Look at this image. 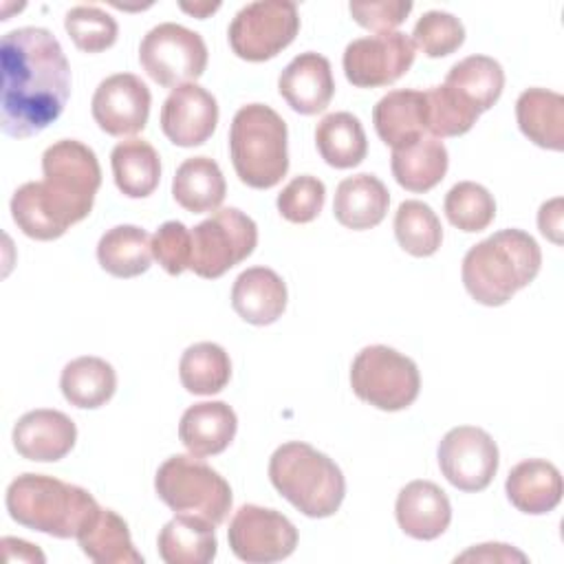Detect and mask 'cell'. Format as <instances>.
<instances>
[{
    "mask_svg": "<svg viewBox=\"0 0 564 564\" xmlns=\"http://www.w3.org/2000/svg\"><path fill=\"white\" fill-rule=\"evenodd\" d=\"M238 430V416L225 401H203L189 405L178 423V438L194 456H216L225 452Z\"/></svg>",
    "mask_w": 564,
    "mask_h": 564,
    "instance_id": "cell-22",
    "label": "cell"
},
{
    "mask_svg": "<svg viewBox=\"0 0 564 564\" xmlns=\"http://www.w3.org/2000/svg\"><path fill=\"white\" fill-rule=\"evenodd\" d=\"M372 123L379 139L392 150L410 145L427 134L425 90L399 88L383 95L372 108Z\"/></svg>",
    "mask_w": 564,
    "mask_h": 564,
    "instance_id": "cell-20",
    "label": "cell"
},
{
    "mask_svg": "<svg viewBox=\"0 0 564 564\" xmlns=\"http://www.w3.org/2000/svg\"><path fill=\"white\" fill-rule=\"evenodd\" d=\"M154 491L174 513L198 516L214 527L227 520L234 502L229 482L194 454L165 458L156 469Z\"/></svg>",
    "mask_w": 564,
    "mask_h": 564,
    "instance_id": "cell-7",
    "label": "cell"
},
{
    "mask_svg": "<svg viewBox=\"0 0 564 564\" xmlns=\"http://www.w3.org/2000/svg\"><path fill=\"white\" fill-rule=\"evenodd\" d=\"M110 167L115 185L128 198L150 196L161 181V159L145 139H126L112 148Z\"/></svg>",
    "mask_w": 564,
    "mask_h": 564,
    "instance_id": "cell-30",
    "label": "cell"
},
{
    "mask_svg": "<svg viewBox=\"0 0 564 564\" xmlns=\"http://www.w3.org/2000/svg\"><path fill=\"white\" fill-rule=\"evenodd\" d=\"M443 84L482 115L500 99L505 70L500 62L489 55H469L447 70Z\"/></svg>",
    "mask_w": 564,
    "mask_h": 564,
    "instance_id": "cell-33",
    "label": "cell"
},
{
    "mask_svg": "<svg viewBox=\"0 0 564 564\" xmlns=\"http://www.w3.org/2000/svg\"><path fill=\"white\" fill-rule=\"evenodd\" d=\"M178 377L187 392L212 397L231 379V359L227 350L214 341H198L185 348L178 361Z\"/></svg>",
    "mask_w": 564,
    "mask_h": 564,
    "instance_id": "cell-35",
    "label": "cell"
},
{
    "mask_svg": "<svg viewBox=\"0 0 564 564\" xmlns=\"http://www.w3.org/2000/svg\"><path fill=\"white\" fill-rule=\"evenodd\" d=\"M227 542L238 560L249 564H271L295 551L297 529L275 509L242 505L229 522Z\"/></svg>",
    "mask_w": 564,
    "mask_h": 564,
    "instance_id": "cell-12",
    "label": "cell"
},
{
    "mask_svg": "<svg viewBox=\"0 0 564 564\" xmlns=\"http://www.w3.org/2000/svg\"><path fill=\"white\" fill-rule=\"evenodd\" d=\"M394 516L405 535L414 540H436L452 522V505L436 482L412 480L399 491Z\"/></svg>",
    "mask_w": 564,
    "mask_h": 564,
    "instance_id": "cell-19",
    "label": "cell"
},
{
    "mask_svg": "<svg viewBox=\"0 0 564 564\" xmlns=\"http://www.w3.org/2000/svg\"><path fill=\"white\" fill-rule=\"evenodd\" d=\"M2 546H4V555H7L9 562H13V560H18V562H44L46 560L44 553L37 546H33L24 540H18V538H2Z\"/></svg>",
    "mask_w": 564,
    "mask_h": 564,
    "instance_id": "cell-46",
    "label": "cell"
},
{
    "mask_svg": "<svg viewBox=\"0 0 564 564\" xmlns=\"http://www.w3.org/2000/svg\"><path fill=\"white\" fill-rule=\"evenodd\" d=\"M427 97V134L436 139L460 137L474 128L480 112L463 101L445 84L425 90Z\"/></svg>",
    "mask_w": 564,
    "mask_h": 564,
    "instance_id": "cell-38",
    "label": "cell"
},
{
    "mask_svg": "<svg viewBox=\"0 0 564 564\" xmlns=\"http://www.w3.org/2000/svg\"><path fill=\"white\" fill-rule=\"evenodd\" d=\"M447 220L467 234H476L487 229L496 218V200L491 192L474 181L456 183L443 203Z\"/></svg>",
    "mask_w": 564,
    "mask_h": 564,
    "instance_id": "cell-37",
    "label": "cell"
},
{
    "mask_svg": "<svg viewBox=\"0 0 564 564\" xmlns=\"http://www.w3.org/2000/svg\"><path fill=\"white\" fill-rule=\"evenodd\" d=\"M416 46L401 31L366 35L348 42L344 48L346 79L357 88H377L394 84L414 64Z\"/></svg>",
    "mask_w": 564,
    "mask_h": 564,
    "instance_id": "cell-13",
    "label": "cell"
},
{
    "mask_svg": "<svg viewBox=\"0 0 564 564\" xmlns=\"http://www.w3.org/2000/svg\"><path fill=\"white\" fill-rule=\"evenodd\" d=\"M449 165V154L447 148L441 139L436 137H423L410 145L392 150L390 156V167L394 181L414 194L430 192L436 187Z\"/></svg>",
    "mask_w": 564,
    "mask_h": 564,
    "instance_id": "cell-25",
    "label": "cell"
},
{
    "mask_svg": "<svg viewBox=\"0 0 564 564\" xmlns=\"http://www.w3.org/2000/svg\"><path fill=\"white\" fill-rule=\"evenodd\" d=\"M348 11L359 26L370 29L375 33H390L410 15L412 2H350Z\"/></svg>",
    "mask_w": 564,
    "mask_h": 564,
    "instance_id": "cell-43",
    "label": "cell"
},
{
    "mask_svg": "<svg viewBox=\"0 0 564 564\" xmlns=\"http://www.w3.org/2000/svg\"><path fill=\"white\" fill-rule=\"evenodd\" d=\"M542 251L522 229H500L474 245L460 267L465 291L482 306H502L540 273Z\"/></svg>",
    "mask_w": 564,
    "mask_h": 564,
    "instance_id": "cell-3",
    "label": "cell"
},
{
    "mask_svg": "<svg viewBox=\"0 0 564 564\" xmlns=\"http://www.w3.org/2000/svg\"><path fill=\"white\" fill-rule=\"evenodd\" d=\"M467 560H476V562H524L527 555L511 549L509 544H500V542H487V544H478L460 555H456L454 562H467Z\"/></svg>",
    "mask_w": 564,
    "mask_h": 564,
    "instance_id": "cell-44",
    "label": "cell"
},
{
    "mask_svg": "<svg viewBox=\"0 0 564 564\" xmlns=\"http://www.w3.org/2000/svg\"><path fill=\"white\" fill-rule=\"evenodd\" d=\"M326 200V187L317 176L300 174L291 178L278 194V212L284 220L304 225L319 216Z\"/></svg>",
    "mask_w": 564,
    "mask_h": 564,
    "instance_id": "cell-41",
    "label": "cell"
},
{
    "mask_svg": "<svg viewBox=\"0 0 564 564\" xmlns=\"http://www.w3.org/2000/svg\"><path fill=\"white\" fill-rule=\"evenodd\" d=\"M394 236L403 251L414 258L434 256L443 242V225L436 212L416 198L403 200L394 214Z\"/></svg>",
    "mask_w": 564,
    "mask_h": 564,
    "instance_id": "cell-36",
    "label": "cell"
},
{
    "mask_svg": "<svg viewBox=\"0 0 564 564\" xmlns=\"http://www.w3.org/2000/svg\"><path fill=\"white\" fill-rule=\"evenodd\" d=\"M0 128L26 139L46 130L70 97V66L59 40L42 26L4 33L0 44Z\"/></svg>",
    "mask_w": 564,
    "mask_h": 564,
    "instance_id": "cell-1",
    "label": "cell"
},
{
    "mask_svg": "<svg viewBox=\"0 0 564 564\" xmlns=\"http://www.w3.org/2000/svg\"><path fill=\"white\" fill-rule=\"evenodd\" d=\"M156 549L167 564H207L218 551L214 524L198 516L176 513L159 531Z\"/></svg>",
    "mask_w": 564,
    "mask_h": 564,
    "instance_id": "cell-26",
    "label": "cell"
},
{
    "mask_svg": "<svg viewBox=\"0 0 564 564\" xmlns=\"http://www.w3.org/2000/svg\"><path fill=\"white\" fill-rule=\"evenodd\" d=\"M412 42L427 57H445L463 46L465 26L456 15L432 9L416 20L412 29Z\"/></svg>",
    "mask_w": 564,
    "mask_h": 564,
    "instance_id": "cell-40",
    "label": "cell"
},
{
    "mask_svg": "<svg viewBox=\"0 0 564 564\" xmlns=\"http://www.w3.org/2000/svg\"><path fill=\"white\" fill-rule=\"evenodd\" d=\"M220 4L218 2H214V4H209V2H200V4H181V9L183 11H187V13H192V15H196V18H207V13H214L216 9H218Z\"/></svg>",
    "mask_w": 564,
    "mask_h": 564,
    "instance_id": "cell-47",
    "label": "cell"
},
{
    "mask_svg": "<svg viewBox=\"0 0 564 564\" xmlns=\"http://www.w3.org/2000/svg\"><path fill=\"white\" fill-rule=\"evenodd\" d=\"M139 62L159 86L176 88L205 73L207 46L200 33L176 22H163L143 35Z\"/></svg>",
    "mask_w": 564,
    "mask_h": 564,
    "instance_id": "cell-10",
    "label": "cell"
},
{
    "mask_svg": "<svg viewBox=\"0 0 564 564\" xmlns=\"http://www.w3.org/2000/svg\"><path fill=\"white\" fill-rule=\"evenodd\" d=\"M225 194L227 183L214 159L189 156L176 167L172 178V196L183 209L192 214L216 212L225 200Z\"/></svg>",
    "mask_w": 564,
    "mask_h": 564,
    "instance_id": "cell-29",
    "label": "cell"
},
{
    "mask_svg": "<svg viewBox=\"0 0 564 564\" xmlns=\"http://www.w3.org/2000/svg\"><path fill=\"white\" fill-rule=\"evenodd\" d=\"M319 156L335 170L359 165L368 154V139L361 121L352 112H330L315 128Z\"/></svg>",
    "mask_w": 564,
    "mask_h": 564,
    "instance_id": "cell-34",
    "label": "cell"
},
{
    "mask_svg": "<svg viewBox=\"0 0 564 564\" xmlns=\"http://www.w3.org/2000/svg\"><path fill=\"white\" fill-rule=\"evenodd\" d=\"M152 95L145 82L132 73H115L95 88L90 112L110 137H132L148 126Z\"/></svg>",
    "mask_w": 564,
    "mask_h": 564,
    "instance_id": "cell-15",
    "label": "cell"
},
{
    "mask_svg": "<svg viewBox=\"0 0 564 564\" xmlns=\"http://www.w3.org/2000/svg\"><path fill=\"white\" fill-rule=\"evenodd\" d=\"M189 234V269L205 280L225 275L231 267L249 258L258 245V225L238 207L218 209Z\"/></svg>",
    "mask_w": 564,
    "mask_h": 564,
    "instance_id": "cell-9",
    "label": "cell"
},
{
    "mask_svg": "<svg viewBox=\"0 0 564 564\" xmlns=\"http://www.w3.org/2000/svg\"><path fill=\"white\" fill-rule=\"evenodd\" d=\"M505 491L518 511L542 516L553 511L562 500V474L544 458H527L511 467Z\"/></svg>",
    "mask_w": 564,
    "mask_h": 564,
    "instance_id": "cell-23",
    "label": "cell"
},
{
    "mask_svg": "<svg viewBox=\"0 0 564 564\" xmlns=\"http://www.w3.org/2000/svg\"><path fill=\"white\" fill-rule=\"evenodd\" d=\"M538 227L544 238H549L555 245H562V198L560 196L540 205Z\"/></svg>",
    "mask_w": 564,
    "mask_h": 564,
    "instance_id": "cell-45",
    "label": "cell"
},
{
    "mask_svg": "<svg viewBox=\"0 0 564 564\" xmlns=\"http://www.w3.org/2000/svg\"><path fill=\"white\" fill-rule=\"evenodd\" d=\"M522 134L544 150L564 148V97L546 88H527L516 101Z\"/></svg>",
    "mask_w": 564,
    "mask_h": 564,
    "instance_id": "cell-27",
    "label": "cell"
},
{
    "mask_svg": "<svg viewBox=\"0 0 564 564\" xmlns=\"http://www.w3.org/2000/svg\"><path fill=\"white\" fill-rule=\"evenodd\" d=\"M390 194L381 178L361 172L339 181L333 200V214L337 223L352 231L377 227L388 212Z\"/></svg>",
    "mask_w": 564,
    "mask_h": 564,
    "instance_id": "cell-24",
    "label": "cell"
},
{
    "mask_svg": "<svg viewBox=\"0 0 564 564\" xmlns=\"http://www.w3.org/2000/svg\"><path fill=\"white\" fill-rule=\"evenodd\" d=\"M152 238L137 225H117L97 242L101 269L115 278H137L152 264Z\"/></svg>",
    "mask_w": 564,
    "mask_h": 564,
    "instance_id": "cell-32",
    "label": "cell"
},
{
    "mask_svg": "<svg viewBox=\"0 0 564 564\" xmlns=\"http://www.w3.org/2000/svg\"><path fill=\"white\" fill-rule=\"evenodd\" d=\"M278 93L300 115L326 110L335 95L330 62L313 51L293 57L278 77Z\"/></svg>",
    "mask_w": 564,
    "mask_h": 564,
    "instance_id": "cell-18",
    "label": "cell"
},
{
    "mask_svg": "<svg viewBox=\"0 0 564 564\" xmlns=\"http://www.w3.org/2000/svg\"><path fill=\"white\" fill-rule=\"evenodd\" d=\"M11 441L22 458L35 463H55L75 447L77 427L68 414L40 408L18 419Z\"/></svg>",
    "mask_w": 564,
    "mask_h": 564,
    "instance_id": "cell-17",
    "label": "cell"
},
{
    "mask_svg": "<svg viewBox=\"0 0 564 564\" xmlns=\"http://www.w3.org/2000/svg\"><path fill=\"white\" fill-rule=\"evenodd\" d=\"M269 480L282 498L308 518L333 516L346 496L339 465L302 441H289L271 454Z\"/></svg>",
    "mask_w": 564,
    "mask_h": 564,
    "instance_id": "cell-5",
    "label": "cell"
},
{
    "mask_svg": "<svg viewBox=\"0 0 564 564\" xmlns=\"http://www.w3.org/2000/svg\"><path fill=\"white\" fill-rule=\"evenodd\" d=\"M216 97L198 84L172 88L161 108V130L178 148L203 145L216 130Z\"/></svg>",
    "mask_w": 564,
    "mask_h": 564,
    "instance_id": "cell-16",
    "label": "cell"
},
{
    "mask_svg": "<svg viewBox=\"0 0 564 564\" xmlns=\"http://www.w3.org/2000/svg\"><path fill=\"white\" fill-rule=\"evenodd\" d=\"M77 544L86 557L99 564H143L134 549L126 520L112 509H101L77 533Z\"/></svg>",
    "mask_w": 564,
    "mask_h": 564,
    "instance_id": "cell-28",
    "label": "cell"
},
{
    "mask_svg": "<svg viewBox=\"0 0 564 564\" xmlns=\"http://www.w3.org/2000/svg\"><path fill=\"white\" fill-rule=\"evenodd\" d=\"M59 388L70 405L95 410L112 399L117 390V372L106 359L84 355L64 366Z\"/></svg>",
    "mask_w": 564,
    "mask_h": 564,
    "instance_id": "cell-31",
    "label": "cell"
},
{
    "mask_svg": "<svg viewBox=\"0 0 564 564\" xmlns=\"http://www.w3.org/2000/svg\"><path fill=\"white\" fill-rule=\"evenodd\" d=\"M4 502L18 524L62 540L77 538L99 511L88 489L46 474H20L13 478Z\"/></svg>",
    "mask_w": 564,
    "mask_h": 564,
    "instance_id": "cell-4",
    "label": "cell"
},
{
    "mask_svg": "<svg viewBox=\"0 0 564 564\" xmlns=\"http://www.w3.org/2000/svg\"><path fill=\"white\" fill-rule=\"evenodd\" d=\"M152 256L170 275H181L185 269H189V256H192L189 229L178 220L163 223L152 236Z\"/></svg>",
    "mask_w": 564,
    "mask_h": 564,
    "instance_id": "cell-42",
    "label": "cell"
},
{
    "mask_svg": "<svg viewBox=\"0 0 564 564\" xmlns=\"http://www.w3.org/2000/svg\"><path fill=\"white\" fill-rule=\"evenodd\" d=\"M350 388L372 408L399 412L416 401L421 375L408 355L383 344H372L361 348L352 359Z\"/></svg>",
    "mask_w": 564,
    "mask_h": 564,
    "instance_id": "cell-8",
    "label": "cell"
},
{
    "mask_svg": "<svg viewBox=\"0 0 564 564\" xmlns=\"http://www.w3.org/2000/svg\"><path fill=\"white\" fill-rule=\"evenodd\" d=\"M300 31L297 7L289 0L245 4L229 24V46L247 62H264L286 48Z\"/></svg>",
    "mask_w": 564,
    "mask_h": 564,
    "instance_id": "cell-11",
    "label": "cell"
},
{
    "mask_svg": "<svg viewBox=\"0 0 564 564\" xmlns=\"http://www.w3.org/2000/svg\"><path fill=\"white\" fill-rule=\"evenodd\" d=\"M289 130L267 104L238 108L229 128V154L238 178L253 189L275 187L289 172Z\"/></svg>",
    "mask_w": 564,
    "mask_h": 564,
    "instance_id": "cell-6",
    "label": "cell"
},
{
    "mask_svg": "<svg viewBox=\"0 0 564 564\" xmlns=\"http://www.w3.org/2000/svg\"><path fill=\"white\" fill-rule=\"evenodd\" d=\"M42 181L20 185L11 196V218L33 240H55L84 220L101 185V167L93 148L62 139L42 154Z\"/></svg>",
    "mask_w": 564,
    "mask_h": 564,
    "instance_id": "cell-2",
    "label": "cell"
},
{
    "mask_svg": "<svg viewBox=\"0 0 564 564\" xmlns=\"http://www.w3.org/2000/svg\"><path fill=\"white\" fill-rule=\"evenodd\" d=\"M436 456L447 482L467 494L487 489L500 463L496 441L476 425L452 427L441 438Z\"/></svg>",
    "mask_w": 564,
    "mask_h": 564,
    "instance_id": "cell-14",
    "label": "cell"
},
{
    "mask_svg": "<svg viewBox=\"0 0 564 564\" xmlns=\"http://www.w3.org/2000/svg\"><path fill=\"white\" fill-rule=\"evenodd\" d=\"M64 29L84 53H101L117 42L119 26L110 13L93 4H77L66 11Z\"/></svg>",
    "mask_w": 564,
    "mask_h": 564,
    "instance_id": "cell-39",
    "label": "cell"
},
{
    "mask_svg": "<svg viewBox=\"0 0 564 564\" xmlns=\"http://www.w3.org/2000/svg\"><path fill=\"white\" fill-rule=\"evenodd\" d=\"M286 284L269 267L245 269L231 286L234 311L253 326L273 324L286 308Z\"/></svg>",
    "mask_w": 564,
    "mask_h": 564,
    "instance_id": "cell-21",
    "label": "cell"
}]
</instances>
